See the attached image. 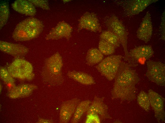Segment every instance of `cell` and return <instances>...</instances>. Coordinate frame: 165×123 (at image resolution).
Wrapping results in <instances>:
<instances>
[{
	"label": "cell",
	"instance_id": "obj_24",
	"mask_svg": "<svg viewBox=\"0 0 165 123\" xmlns=\"http://www.w3.org/2000/svg\"><path fill=\"white\" fill-rule=\"evenodd\" d=\"M115 48L113 45L103 39H100L99 42L98 49L105 55H111L115 52Z\"/></svg>",
	"mask_w": 165,
	"mask_h": 123
},
{
	"label": "cell",
	"instance_id": "obj_9",
	"mask_svg": "<svg viewBox=\"0 0 165 123\" xmlns=\"http://www.w3.org/2000/svg\"><path fill=\"white\" fill-rule=\"evenodd\" d=\"M148 92L150 105L154 111L155 118L159 123L164 122L165 98L151 89H149Z\"/></svg>",
	"mask_w": 165,
	"mask_h": 123
},
{
	"label": "cell",
	"instance_id": "obj_5",
	"mask_svg": "<svg viewBox=\"0 0 165 123\" xmlns=\"http://www.w3.org/2000/svg\"><path fill=\"white\" fill-rule=\"evenodd\" d=\"M105 23L108 30L115 34L119 38L124 52V60L128 61L129 58L127 48L128 33L125 26L118 18L114 15L108 19Z\"/></svg>",
	"mask_w": 165,
	"mask_h": 123
},
{
	"label": "cell",
	"instance_id": "obj_3",
	"mask_svg": "<svg viewBox=\"0 0 165 123\" xmlns=\"http://www.w3.org/2000/svg\"><path fill=\"white\" fill-rule=\"evenodd\" d=\"M42 22L36 18H28L18 23L16 26L12 37L17 41H28L37 37L43 28Z\"/></svg>",
	"mask_w": 165,
	"mask_h": 123
},
{
	"label": "cell",
	"instance_id": "obj_1",
	"mask_svg": "<svg viewBox=\"0 0 165 123\" xmlns=\"http://www.w3.org/2000/svg\"><path fill=\"white\" fill-rule=\"evenodd\" d=\"M114 79L111 91L113 98L127 101L135 98V86L139 79L135 71L128 63L121 62Z\"/></svg>",
	"mask_w": 165,
	"mask_h": 123
},
{
	"label": "cell",
	"instance_id": "obj_17",
	"mask_svg": "<svg viewBox=\"0 0 165 123\" xmlns=\"http://www.w3.org/2000/svg\"><path fill=\"white\" fill-rule=\"evenodd\" d=\"M37 86L33 84L24 83L16 86L12 91L8 92L7 95L13 99L27 97L30 95Z\"/></svg>",
	"mask_w": 165,
	"mask_h": 123
},
{
	"label": "cell",
	"instance_id": "obj_25",
	"mask_svg": "<svg viewBox=\"0 0 165 123\" xmlns=\"http://www.w3.org/2000/svg\"><path fill=\"white\" fill-rule=\"evenodd\" d=\"M137 101L139 105L144 110L147 112L149 111L150 105L148 94L144 91H141L137 97Z\"/></svg>",
	"mask_w": 165,
	"mask_h": 123
},
{
	"label": "cell",
	"instance_id": "obj_15",
	"mask_svg": "<svg viewBox=\"0 0 165 123\" xmlns=\"http://www.w3.org/2000/svg\"><path fill=\"white\" fill-rule=\"evenodd\" d=\"M152 32L151 15L149 12H147L137 31V36L139 39L147 43L150 40Z\"/></svg>",
	"mask_w": 165,
	"mask_h": 123
},
{
	"label": "cell",
	"instance_id": "obj_6",
	"mask_svg": "<svg viewBox=\"0 0 165 123\" xmlns=\"http://www.w3.org/2000/svg\"><path fill=\"white\" fill-rule=\"evenodd\" d=\"M124 57L119 55H111L103 59L96 68L98 71L109 80L114 79Z\"/></svg>",
	"mask_w": 165,
	"mask_h": 123
},
{
	"label": "cell",
	"instance_id": "obj_31",
	"mask_svg": "<svg viewBox=\"0 0 165 123\" xmlns=\"http://www.w3.org/2000/svg\"><path fill=\"white\" fill-rule=\"evenodd\" d=\"M53 120L51 119H45L39 117L37 123H53Z\"/></svg>",
	"mask_w": 165,
	"mask_h": 123
},
{
	"label": "cell",
	"instance_id": "obj_26",
	"mask_svg": "<svg viewBox=\"0 0 165 123\" xmlns=\"http://www.w3.org/2000/svg\"><path fill=\"white\" fill-rule=\"evenodd\" d=\"M35 6L40 7L42 9L49 10L50 8L48 3L47 0H29Z\"/></svg>",
	"mask_w": 165,
	"mask_h": 123
},
{
	"label": "cell",
	"instance_id": "obj_8",
	"mask_svg": "<svg viewBox=\"0 0 165 123\" xmlns=\"http://www.w3.org/2000/svg\"><path fill=\"white\" fill-rule=\"evenodd\" d=\"M129 58L128 63L131 67L137 66L141 61L147 60L152 56L154 52L151 45L137 46L129 52Z\"/></svg>",
	"mask_w": 165,
	"mask_h": 123
},
{
	"label": "cell",
	"instance_id": "obj_2",
	"mask_svg": "<svg viewBox=\"0 0 165 123\" xmlns=\"http://www.w3.org/2000/svg\"><path fill=\"white\" fill-rule=\"evenodd\" d=\"M63 65L62 57L58 52L46 58L41 73L44 80L52 86L62 84L64 81Z\"/></svg>",
	"mask_w": 165,
	"mask_h": 123
},
{
	"label": "cell",
	"instance_id": "obj_32",
	"mask_svg": "<svg viewBox=\"0 0 165 123\" xmlns=\"http://www.w3.org/2000/svg\"><path fill=\"white\" fill-rule=\"evenodd\" d=\"M0 92H1V91L2 90V86L1 84V83L0 84Z\"/></svg>",
	"mask_w": 165,
	"mask_h": 123
},
{
	"label": "cell",
	"instance_id": "obj_12",
	"mask_svg": "<svg viewBox=\"0 0 165 123\" xmlns=\"http://www.w3.org/2000/svg\"><path fill=\"white\" fill-rule=\"evenodd\" d=\"M104 97L95 96L87 111V114H96L100 117L101 120L111 119L112 118L108 112L107 105L104 102Z\"/></svg>",
	"mask_w": 165,
	"mask_h": 123
},
{
	"label": "cell",
	"instance_id": "obj_21",
	"mask_svg": "<svg viewBox=\"0 0 165 123\" xmlns=\"http://www.w3.org/2000/svg\"><path fill=\"white\" fill-rule=\"evenodd\" d=\"M103 57V55L98 49L93 48L88 50L86 57V60L88 65L92 66L100 63Z\"/></svg>",
	"mask_w": 165,
	"mask_h": 123
},
{
	"label": "cell",
	"instance_id": "obj_11",
	"mask_svg": "<svg viewBox=\"0 0 165 123\" xmlns=\"http://www.w3.org/2000/svg\"><path fill=\"white\" fill-rule=\"evenodd\" d=\"M0 50L16 58L24 57L29 50L28 48L22 45L2 40L0 41Z\"/></svg>",
	"mask_w": 165,
	"mask_h": 123
},
{
	"label": "cell",
	"instance_id": "obj_30",
	"mask_svg": "<svg viewBox=\"0 0 165 123\" xmlns=\"http://www.w3.org/2000/svg\"><path fill=\"white\" fill-rule=\"evenodd\" d=\"M4 83L8 91V92L12 90L16 86L14 78Z\"/></svg>",
	"mask_w": 165,
	"mask_h": 123
},
{
	"label": "cell",
	"instance_id": "obj_22",
	"mask_svg": "<svg viewBox=\"0 0 165 123\" xmlns=\"http://www.w3.org/2000/svg\"><path fill=\"white\" fill-rule=\"evenodd\" d=\"M100 39H103L113 45L115 48L119 47L121 44L118 37L108 30L102 32L100 35Z\"/></svg>",
	"mask_w": 165,
	"mask_h": 123
},
{
	"label": "cell",
	"instance_id": "obj_20",
	"mask_svg": "<svg viewBox=\"0 0 165 123\" xmlns=\"http://www.w3.org/2000/svg\"><path fill=\"white\" fill-rule=\"evenodd\" d=\"M92 102L89 100L80 102L77 106L71 120L72 123H77L84 114L88 110Z\"/></svg>",
	"mask_w": 165,
	"mask_h": 123
},
{
	"label": "cell",
	"instance_id": "obj_28",
	"mask_svg": "<svg viewBox=\"0 0 165 123\" xmlns=\"http://www.w3.org/2000/svg\"><path fill=\"white\" fill-rule=\"evenodd\" d=\"M101 120L99 116L96 114H87L86 123H100Z\"/></svg>",
	"mask_w": 165,
	"mask_h": 123
},
{
	"label": "cell",
	"instance_id": "obj_13",
	"mask_svg": "<svg viewBox=\"0 0 165 123\" xmlns=\"http://www.w3.org/2000/svg\"><path fill=\"white\" fill-rule=\"evenodd\" d=\"M77 98L64 101L60 108L59 122L61 123H67L71 120L76 107L80 102Z\"/></svg>",
	"mask_w": 165,
	"mask_h": 123
},
{
	"label": "cell",
	"instance_id": "obj_4",
	"mask_svg": "<svg viewBox=\"0 0 165 123\" xmlns=\"http://www.w3.org/2000/svg\"><path fill=\"white\" fill-rule=\"evenodd\" d=\"M7 69L14 78L30 81L35 76L32 64L22 58H16L8 66Z\"/></svg>",
	"mask_w": 165,
	"mask_h": 123
},
{
	"label": "cell",
	"instance_id": "obj_29",
	"mask_svg": "<svg viewBox=\"0 0 165 123\" xmlns=\"http://www.w3.org/2000/svg\"><path fill=\"white\" fill-rule=\"evenodd\" d=\"M165 11L162 13L161 17V22L160 27V32L161 36V39L165 40Z\"/></svg>",
	"mask_w": 165,
	"mask_h": 123
},
{
	"label": "cell",
	"instance_id": "obj_19",
	"mask_svg": "<svg viewBox=\"0 0 165 123\" xmlns=\"http://www.w3.org/2000/svg\"><path fill=\"white\" fill-rule=\"evenodd\" d=\"M67 75L69 78L82 84L91 85L95 83L91 75L83 72L75 70L69 71Z\"/></svg>",
	"mask_w": 165,
	"mask_h": 123
},
{
	"label": "cell",
	"instance_id": "obj_23",
	"mask_svg": "<svg viewBox=\"0 0 165 123\" xmlns=\"http://www.w3.org/2000/svg\"><path fill=\"white\" fill-rule=\"evenodd\" d=\"M9 13L8 3L5 1H1L0 6V29L6 24L9 16Z\"/></svg>",
	"mask_w": 165,
	"mask_h": 123
},
{
	"label": "cell",
	"instance_id": "obj_7",
	"mask_svg": "<svg viewBox=\"0 0 165 123\" xmlns=\"http://www.w3.org/2000/svg\"><path fill=\"white\" fill-rule=\"evenodd\" d=\"M147 70L146 76L151 81L157 85H165V65L159 61H149L146 62Z\"/></svg>",
	"mask_w": 165,
	"mask_h": 123
},
{
	"label": "cell",
	"instance_id": "obj_14",
	"mask_svg": "<svg viewBox=\"0 0 165 123\" xmlns=\"http://www.w3.org/2000/svg\"><path fill=\"white\" fill-rule=\"evenodd\" d=\"M72 27L64 22H60L46 36V40H58L63 38L69 39L71 36Z\"/></svg>",
	"mask_w": 165,
	"mask_h": 123
},
{
	"label": "cell",
	"instance_id": "obj_18",
	"mask_svg": "<svg viewBox=\"0 0 165 123\" xmlns=\"http://www.w3.org/2000/svg\"><path fill=\"white\" fill-rule=\"evenodd\" d=\"M12 7L15 11L27 16H33L37 11L35 6L29 0H17L12 4Z\"/></svg>",
	"mask_w": 165,
	"mask_h": 123
},
{
	"label": "cell",
	"instance_id": "obj_16",
	"mask_svg": "<svg viewBox=\"0 0 165 123\" xmlns=\"http://www.w3.org/2000/svg\"><path fill=\"white\" fill-rule=\"evenodd\" d=\"M157 0H131L128 1L124 6L128 16L138 14L148 6L158 1Z\"/></svg>",
	"mask_w": 165,
	"mask_h": 123
},
{
	"label": "cell",
	"instance_id": "obj_10",
	"mask_svg": "<svg viewBox=\"0 0 165 123\" xmlns=\"http://www.w3.org/2000/svg\"><path fill=\"white\" fill-rule=\"evenodd\" d=\"M78 31L85 29L94 32L102 31L101 24L94 12H87L84 13L78 20Z\"/></svg>",
	"mask_w": 165,
	"mask_h": 123
},
{
	"label": "cell",
	"instance_id": "obj_27",
	"mask_svg": "<svg viewBox=\"0 0 165 123\" xmlns=\"http://www.w3.org/2000/svg\"><path fill=\"white\" fill-rule=\"evenodd\" d=\"M0 78L4 82L14 78L11 75L7 69L2 66L0 68Z\"/></svg>",
	"mask_w": 165,
	"mask_h": 123
}]
</instances>
